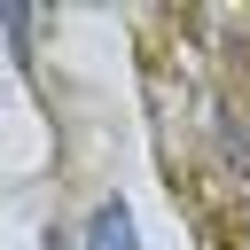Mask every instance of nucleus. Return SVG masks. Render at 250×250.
Masks as SVG:
<instances>
[{"instance_id": "nucleus-3", "label": "nucleus", "mask_w": 250, "mask_h": 250, "mask_svg": "<svg viewBox=\"0 0 250 250\" xmlns=\"http://www.w3.org/2000/svg\"><path fill=\"white\" fill-rule=\"evenodd\" d=\"M39 250H78V242H70V234H47V242H39Z\"/></svg>"}, {"instance_id": "nucleus-2", "label": "nucleus", "mask_w": 250, "mask_h": 250, "mask_svg": "<svg viewBox=\"0 0 250 250\" xmlns=\"http://www.w3.org/2000/svg\"><path fill=\"white\" fill-rule=\"evenodd\" d=\"M0 23H8V39H16V62H31L23 47H31V31H39V8H0Z\"/></svg>"}, {"instance_id": "nucleus-1", "label": "nucleus", "mask_w": 250, "mask_h": 250, "mask_svg": "<svg viewBox=\"0 0 250 250\" xmlns=\"http://www.w3.org/2000/svg\"><path fill=\"white\" fill-rule=\"evenodd\" d=\"M78 250H141V242H133V211H125L117 195H102L94 219H86V234H78Z\"/></svg>"}]
</instances>
